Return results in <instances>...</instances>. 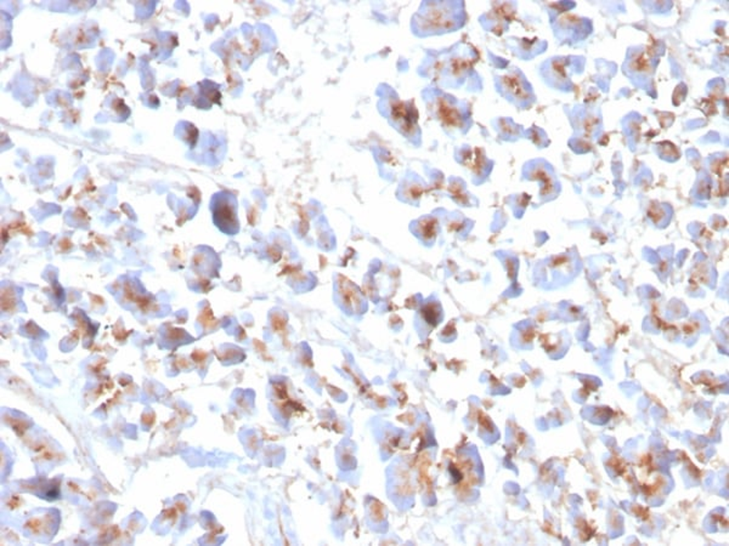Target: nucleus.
I'll list each match as a JSON object with an SVG mask.
<instances>
[{"label": "nucleus", "mask_w": 729, "mask_h": 546, "mask_svg": "<svg viewBox=\"0 0 729 546\" xmlns=\"http://www.w3.org/2000/svg\"><path fill=\"white\" fill-rule=\"evenodd\" d=\"M213 222L225 235H236L240 229L237 217V201L229 192H219L211 198Z\"/></svg>", "instance_id": "f257e3e1"}, {"label": "nucleus", "mask_w": 729, "mask_h": 546, "mask_svg": "<svg viewBox=\"0 0 729 546\" xmlns=\"http://www.w3.org/2000/svg\"><path fill=\"white\" fill-rule=\"evenodd\" d=\"M449 4H437L433 6L432 10H427L424 21L428 24H433L432 32H444L445 29L454 28L456 17H450L451 10L447 9Z\"/></svg>", "instance_id": "f03ea898"}, {"label": "nucleus", "mask_w": 729, "mask_h": 546, "mask_svg": "<svg viewBox=\"0 0 729 546\" xmlns=\"http://www.w3.org/2000/svg\"><path fill=\"white\" fill-rule=\"evenodd\" d=\"M504 90L508 91L509 95L513 96L518 100H527L528 97V88L524 79H520L518 76L509 74L504 78Z\"/></svg>", "instance_id": "7ed1b4c3"}]
</instances>
